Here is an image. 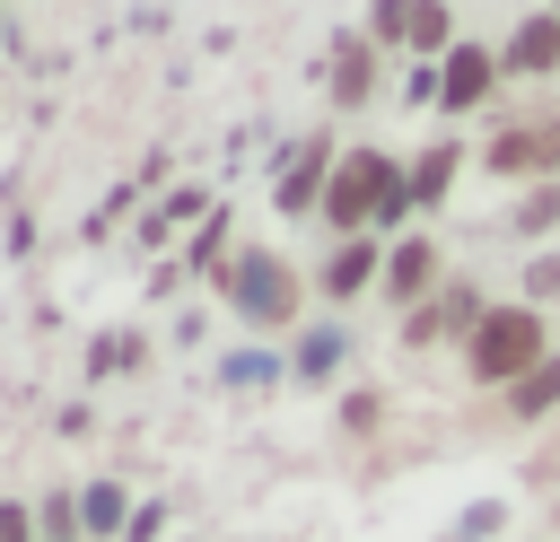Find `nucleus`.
Returning <instances> with one entry per match:
<instances>
[{
  "instance_id": "nucleus-1",
  "label": "nucleus",
  "mask_w": 560,
  "mask_h": 542,
  "mask_svg": "<svg viewBox=\"0 0 560 542\" xmlns=\"http://www.w3.org/2000/svg\"><path fill=\"white\" fill-rule=\"evenodd\" d=\"M402 210H411V184H402L394 157H376V149L341 157L332 184H324V219H332V227H368V219H402Z\"/></svg>"
},
{
  "instance_id": "nucleus-2",
  "label": "nucleus",
  "mask_w": 560,
  "mask_h": 542,
  "mask_svg": "<svg viewBox=\"0 0 560 542\" xmlns=\"http://www.w3.org/2000/svg\"><path fill=\"white\" fill-rule=\"evenodd\" d=\"M534 367H542V315L534 306H499L472 323V376L481 385H516Z\"/></svg>"
},
{
  "instance_id": "nucleus-3",
  "label": "nucleus",
  "mask_w": 560,
  "mask_h": 542,
  "mask_svg": "<svg viewBox=\"0 0 560 542\" xmlns=\"http://www.w3.org/2000/svg\"><path fill=\"white\" fill-rule=\"evenodd\" d=\"M228 297H236L245 323H289V315H298V280H289L271 254H245L236 280H228Z\"/></svg>"
},
{
  "instance_id": "nucleus-4",
  "label": "nucleus",
  "mask_w": 560,
  "mask_h": 542,
  "mask_svg": "<svg viewBox=\"0 0 560 542\" xmlns=\"http://www.w3.org/2000/svg\"><path fill=\"white\" fill-rule=\"evenodd\" d=\"M490 79H499V61H490L481 44H455V52H446V96H438V105H455V114H464V105H481V96H490Z\"/></svg>"
},
{
  "instance_id": "nucleus-5",
  "label": "nucleus",
  "mask_w": 560,
  "mask_h": 542,
  "mask_svg": "<svg viewBox=\"0 0 560 542\" xmlns=\"http://www.w3.org/2000/svg\"><path fill=\"white\" fill-rule=\"evenodd\" d=\"M551 61H560V17H525V26H516V44H508V70L542 79Z\"/></svg>"
},
{
  "instance_id": "nucleus-6",
  "label": "nucleus",
  "mask_w": 560,
  "mask_h": 542,
  "mask_svg": "<svg viewBox=\"0 0 560 542\" xmlns=\"http://www.w3.org/2000/svg\"><path fill=\"white\" fill-rule=\"evenodd\" d=\"M368 280H376V245H368V236H350V245L324 262V297H359Z\"/></svg>"
},
{
  "instance_id": "nucleus-7",
  "label": "nucleus",
  "mask_w": 560,
  "mask_h": 542,
  "mask_svg": "<svg viewBox=\"0 0 560 542\" xmlns=\"http://www.w3.org/2000/svg\"><path fill=\"white\" fill-rule=\"evenodd\" d=\"M429 280H438V254H429V236L394 245V262H385V288H394V297H420Z\"/></svg>"
},
{
  "instance_id": "nucleus-8",
  "label": "nucleus",
  "mask_w": 560,
  "mask_h": 542,
  "mask_svg": "<svg viewBox=\"0 0 560 542\" xmlns=\"http://www.w3.org/2000/svg\"><path fill=\"white\" fill-rule=\"evenodd\" d=\"M560 402V358H542L534 376H516V420H542Z\"/></svg>"
},
{
  "instance_id": "nucleus-9",
  "label": "nucleus",
  "mask_w": 560,
  "mask_h": 542,
  "mask_svg": "<svg viewBox=\"0 0 560 542\" xmlns=\"http://www.w3.org/2000/svg\"><path fill=\"white\" fill-rule=\"evenodd\" d=\"M402 184H411V201H420V210H429V201H438V192H446V184H455V149H429V157H420V166H411V175H402Z\"/></svg>"
},
{
  "instance_id": "nucleus-10",
  "label": "nucleus",
  "mask_w": 560,
  "mask_h": 542,
  "mask_svg": "<svg viewBox=\"0 0 560 542\" xmlns=\"http://www.w3.org/2000/svg\"><path fill=\"white\" fill-rule=\"evenodd\" d=\"M368 79H376V61H368V44H341V70H332V96H341V105H359V96H368Z\"/></svg>"
},
{
  "instance_id": "nucleus-11",
  "label": "nucleus",
  "mask_w": 560,
  "mask_h": 542,
  "mask_svg": "<svg viewBox=\"0 0 560 542\" xmlns=\"http://www.w3.org/2000/svg\"><path fill=\"white\" fill-rule=\"evenodd\" d=\"M79 525H96V533H114V525H131V516H122V490H114V481H96V490L79 498Z\"/></svg>"
},
{
  "instance_id": "nucleus-12",
  "label": "nucleus",
  "mask_w": 560,
  "mask_h": 542,
  "mask_svg": "<svg viewBox=\"0 0 560 542\" xmlns=\"http://www.w3.org/2000/svg\"><path fill=\"white\" fill-rule=\"evenodd\" d=\"M446 26H455L446 0H420V9H411V44H420V52H446Z\"/></svg>"
},
{
  "instance_id": "nucleus-13",
  "label": "nucleus",
  "mask_w": 560,
  "mask_h": 542,
  "mask_svg": "<svg viewBox=\"0 0 560 542\" xmlns=\"http://www.w3.org/2000/svg\"><path fill=\"white\" fill-rule=\"evenodd\" d=\"M516 227H525V236L560 227V184H534V192H525V210H516Z\"/></svg>"
},
{
  "instance_id": "nucleus-14",
  "label": "nucleus",
  "mask_w": 560,
  "mask_h": 542,
  "mask_svg": "<svg viewBox=\"0 0 560 542\" xmlns=\"http://www.w3.org/2000/svg\"><path fill=\"white\" fill-rule=\"evenodd\" d=\"M315 175H324V149H306V166H289V184H280V210H306V201H315Z\"/></svg>"
},
{
  "instance_id": "nucleus-15",
  "label": "nucleus",
  "mask_w": 560,
  "mask_h": 542,
  "mask_svg": "<svg viewBox=\"0 0 560 542\" xmlns=\"http://www.w3.org/2000/svg\"><path fill=\"white\" fill-rule=\"evenodd\" d=\"M332 358H341V332H306V341H298V367H306V376H324Z\"/></svg>"
},
{
  "instance_id": "nucleus-16",
  "label": "nucleus",
  "mask_w": 560,
  "mask_h": 542,
  "mask_svg": "<svg viewBox=\"0 0 560 542\" xmlns=\"http://www.w3.org/2000/svg\"><path fill=\"white\" fill-rule=\"evenodd\" d=\"M525 297H560V254H542V262L525 271Z\"/></svg>"
},
{
  "instance_id": "nucleus-17",
  "label": "nucleus",
  "mask_w": 560,
  "mask_h": 542,
  "mask_svg": "<svg viewBox=\"0 0 560 542\" xmlns=\"http://www.w3.org/2000/svg\"><path fill=\"white\" fill-rule=\"evenodd\" d=\"M411 9L420 0H376V35H411Z\"/></svg>"
},
{
  "instance_id": "nucleus-18",
  "label": "nucleus",
  "mask_w": 560,
  "mask_h": 542,
  "mask_svg": "<svg viewBox=\"0 0 560 542\" xmlns=\"http://www.w3.org/2000/svg\"><path fill=\"white\" fill-rule=\"evenodd\" d=\"M26 533H35V525H26V507H18V498H0V542H26Z\"/></svg>"
},
{
  "instance_id": "nucleus-19",
  "label": "nucleus",
  "mask_w": 560,
  "mask_h": 542,
  "mask_svg": "<svg viewBox=\"0 0 560 542\" xmlns=\"http://www.w3.org/2000/svg\"><path fill=\"white\" fill-rule=\"evenodd\" d=\"M158 525H166V516H158V507H140V516L122 525V542H158Z\"/></svg>"
},
{
  "instance_id": "nucleus-20",
  "label": "nucleus",
  "mask_w": 560,
  "mask_h": 542,
  "mask_svg": "<svg viewBox=\"0 0 560 542\" xmlns=\"http://www.w3.org/2000/svg\"><path fill=\"white\" fill-rule=\"evenodd\" d=\"M551 17H560V9H551Z\"/></svg>"
}]
</instances>
